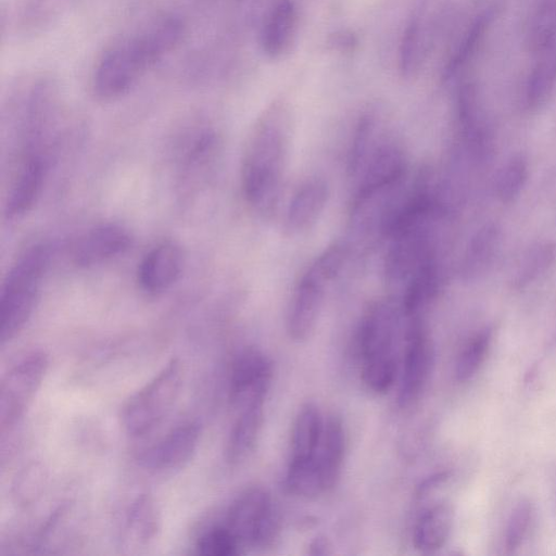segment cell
Here are the masks:
<instances>
[{"label": "cell", "instance_id": "1", "mask_svg": "<svg viewBox=\"0 0 556 556\" xmlns=\"http://www.w3.org/2000/svg\"><path fill=\"white\" fill-rule=\"evenodd\" d=\"M292 136V116L281 102L269 106L257 119L247 141L241 186L250 207L270 217L280 200Z\"/></svg>", "mask_w": 556, "mask_h": 556}, {"label": "cell", "instance_id": "2", "mask_svg": "<svg viewBox=\"0 0 556 556\" xmlns=\"http://www.w3.org/2000/svg\"><path fill=\"white\" fill-rule=\"evenodd\" d=\"M182 34L181 21L167 16L113 45L96 66L94 93L109 100L127 92L149 67L178 45Z\"/></svg>", "mask_w": 556, "mask_h": 556}, {"label": "cell", "instance_id": "3", "mask_svg": "<svg viewBox=\"0 0 556 556\" xmlns=\"http://www.w3.org/2000/svg\"><path fill=\"white\" fill-rule=\"evenodd\" d=\"M405 319L400 299H383L365 312L358 331L361 375L375 393H386L394 384L399 363L396 344Z\"/></svg>", "mask_w": 556, "mask_h": 556}, {"label": "cell", "instance_id": "4", "mask_svg": "<svg viewBox=\"0 0 556 556\" xmlns=\"http://www.w3.org/2000/svg\"><path fill=\"white\" fill-rule=\"evenodd\" d=\"M52 255L47 243L24 250L11 265L0 292V343L11 342L31 317Z\"/></svg>", "mask_w": 556, "mask_h": 556}, {"label": "cell", "instance_id": "5", "mask_svg": "<svg viewBox=\"0 0 556 556\" xmlns=\"http://www.w3.org/2000/svg\"><path fill=\"white\" fill-rule=\"evenodd\" d=\"M349 254L346 243H333L302 275L287 314V332L293 341H305L314 331L327 288L342 271Z\"/></svg>", "mask_w": 556, "mask_h": 556}, {"label": "cell", "instance_id": "6", "mask_svg": "<svg viewBox=\"0 0 556 556\" xmlns=\"http://www.w3.org/2000/svg\"><path fill=\"white\" fill-rule=\"evenodd\" d=\"M184 365L172 358L124 403L119 418L127 434L139 438L153 431L172 412L182 382Z\"/></svg>", "mask_w": 556, "mask_h": 556}, {"label": "cell", "instance_id": "7", "mask_svg": "<svg viewBox=\"0 0 556 556\" xmlns=\"http://www.w3.org/2000/svg\"><path fill=\"white\" fill-rule=\"evenodd\" d=\"M49 369V357L40 350L18 358L0 383V430L9 432L23 419Z\"/></svg>", "mask_w": 556, "mask_h": 556}, {"label": "cell", "instance_id": "8", "mask_svg": "<svg viewBox=\"0 0 556 556\" xmlns=\"http://www.w3.org/2000/svg\"><path fill=\"white\" fill-rule=\"evenodd\" d=\"M225 525L242 547H265L278 536L280 516L270 494L263 488L253 486L231 503Z\"/></svg>", "mask_w": 556, "mask_h": 556}, {"label": "cell", "instance_id": "9", "mask_svg": "<svg viewBox=\"0 0 556 556\" xmlns=\"http://www.w3.org/2000/svg\"><path fill=\"white\" fill-rule=\"evenodd\" d=\"M406 345L402 363L397 403L407 407L418 400L434 365V349L420 316H406Z\"/></svg>", "mask_w": 556, "mask_h": 556}, {"label": "cell", "instance_id": "10", "mask_svg": "<svg viewBox=\"0 0 556 556\" xmlns=\"http://www.w3.org/2000/svg\"><path fill=\"white\" fill-rule=\"evenodd\" d=\"M273 365L257 348L248 346L235 357L229 377V401L235 410L264 404L270 388Z\"/></svg>", "mask_w": 556, "mask_h": 556}, {"label": "cell", "instance_id": "11", "mask_svg": "<svg viewBox=\"0 0 556 556\" xmlns=\"http://www.w3.org/2000/svg\"><path fill=\"white\" fill-rule=\"evenodd\" d=\"M201 437L195 421H184L168 430L139 454V464L148 471L173 472L182 468L194 455Z\"/></svg>", "mask_w": 556, "mask_h": 556}, {"label": "cell", "instance_id": "12", "mask_svg": "<svg viewBox=\"0 0 556 556\" xmlns=\"http://www.w3.org/2000/svg\"><path fill=\"white\" fill-rule=\"evenodd\" d=\"M162 529L160 507L150 494H139L125 511L118 543L123 553L138 554L154 545Z\"/></svg>", "mask_w": 556, "mask_h": 556}, {"label": "cell", "instance_id": "13", "mask_svg": "<svg viewBox=\"0 0 556 556\" xmlns=\"http://www.w3.org/2000/svg\"><path fill=\"white\" fill-rule=\"evenodd\" d=\"M49 159L40 154H21L5 199L7 218H21L31 210L41 193L49 169Z\"/></svg>", "mask_w": 556, "mask_h": 556}, {"label": "cell", "instance_id": "14", "mask_svg": "<svg viewBox=\"0 0 556 556\" xmlns=\"http://www.w3.org/2000/svg\"><path fill=\"white\" fill-rule=\"evenodd\" d=\"M185 264L181 248L173 241L153 247L141 260L137 279L140 289L149 295L167 291L179 279Z\"/></svg>", "mask_w": 556, "mask_h": 556}, {"label": "cell", "instance_id": "15", "mask_svg": "<svg viewBox=\"0 0 556 556\" xmlns=\"http://www.w3.org/2000/svg\"><path fill=\"white\" fill-rule=\"evenodd\" d=\"M132 243L127 229L116 224L97 226L74 244L72 258L79 267H92L126 252Z\"/></svg>", "mask_w": 556, "mask_h": 556}, {"label": "cell", "instance_id": "16", "mask_svg": "<svg viewBox=\"0 0 556 556\" xmlns=\"http://www.w3.org/2000/svg\"><path fill=\"white\" fill-rule=\"evenodd\" d=\"M329 199V187L321 177H311L293 193L283 218V231L299 236L309 230L323 214Z\"/></svg>", "mask_w": 556, "mask_h": 556}, {"label": "cell", "instance_id": "17", "mask_svg": "<svg viewBox=\"0 0 556 556\" xmlns=\"http://www.w3.org/2000/svg\"><path fill=\"white\" fill-rule=\"evenodd\" d=\"M264 404H255L237 409V416L230 428L225 455L230 465H239L247 460L255 448L260 438Z\"/></svg>", "mask_w": 556, "mask_h": 556}, {"label": "cell", "instance_id": "18", "mask_svg": "<svg viewBox=\"0 0 556 556\" xmlns=\"http://www.w3.org/2000/svg\"><path fill=\"white\" fill-rule=\"evenodd\" d=\"M345 442L342 420L337 415L328 416L324 421L321 440L316 453V463L326 492L332 490L340 478Z\"/></svg>", "mask_w": 556, "mask_h": 556}, {"label": "cell", "instance_id": "19", "mask_svg": "<svg viewBox=\"0 0 556 556\" xmlns=\"http://www.w3.org/2000/svg\"><path fill=\"white\" fill-rule=\"evenodd\" d=\"M79 518L74 504L64 503L54 509L39 528L33 539L31 547L39 553H52L54 549L71 546L79 535Z\"/></svg>", "mask_w": 556, "mask_h": 556}, {"label": "cell", "instance_id": "20", "mask_svg": "<svg viewBox=\"0 0 556 556\" xmlns=\"http://www.w3.org/2000/svg\"><path fill=\"white\" fill-rule=\"evenodd\" d=\"M453 522L454 509L451 504L441 502L427 508L414 528L415 547L426 553L441 548L451 534Z\"/></svg>", "mask_w": 556, "mask_h": 556}, {"label": "cell", "instance_id": "21", "mask_svg": "<svg viewBox=\"0 0 556 556\" xmlns=\"http://www.w3.org/2000/svg\"><path fill=\"white\" fill-rule=\"evenodd\" d=\"M324 421L315 403L307 402L301 406L292 427L290 460H309L316 457Z\"/></svg>", "mask_w": 556, "mask_h": 556}, {"label": "cell", "instance_id": "22", "mask_svg": "<svg viewBox=\"0 0 556 556\" xmlns=\"http://www.w3.org/2000/svg\"><path fill=\"white\" fill-rule=\"evenodd\" d=\"M296 9L292 0H280L271 11L262 35L263 49L271 58L285 53L294 37Z\"/></svg>", "mask_w": 556, "mask_h": 556}, {"label": "cell", "instance_id": "23", "mask_svg": "<svg viewBox=\"0 0 556 556\" xmlns=\"http://www.w3.org/2000/svg\"><path fill=\"white\" fill-rule=\"evenodd\" d=\"M525 45L536 55L556 46V0H539L528 18Z\"/></svg>", "mask_w": 556, "mask_h": 556}, {"label": "cell", "instance_id": "24", "mask_svg": "<svg viewBox=\"0 0 556 556\" xmlns=\"http://www.w3.org/2000/svg\"><path fill=\"white\" fill-rule=\"evenodd\" d=\"M525 86V102L529 109L542 106L556 84V46L536 55Z\"/></svg>", "mask_w": 556, "mask_h": 556}, {"label": "cell", "instance_id": "25", "mask_svg": "<svg viewBox=\"0 0 556 556\" xmlns=\"http://www.w3.org/2000/svg\"><path fill=\"white\" fill-rule=\"evenodd\" d=\"M492 329L482 328L475 333L457 355L454 376L458 382L470 380L484 363L492 343Z\"/></svg>", "mask_w": 556, "mask_h": 556}, {"label": "cell", "instance_id": "26", "mask_svg": "<svg viewBox=\"0 0 556 556\" xmlns=\"http://www.w3.org/2000/svg\"><path fill=\"white\" fill-rule=\"evenodd\" d=\"M48 472L39 462L25 465L15 476L11 494L13 502L22 508L34 505L45 492Z\"/></svg>", "mask_w": 556, "mask_h": 556}, {"label": "cell", "instance_id": "27", "mask_svg": "<svg viewBox=\"0 0 556 556\" xmlns=\"http://www.w3.org/2000/svg\"><path fill=\"white\" fill-rule=\"evenodd\" d=\"M285 484L290 493L305 498L326 493L316 457L309 460H290Z\"/></svg>", "mask_w": 556, "mask_h": 556}, {"label": "cell", "instance_id": "28", "mask_svg": "<svg viewBox=\"0 0 556 556\" xmlns=\"http://www.w3.org/2000/svg\"><path fill=\"white\" fill-rule=\"evenodd\" d=\"M490 22L491 14L485 12L477 16L471 23L445 66V78L454 76L472 59L488 33Z\"/></svg>", "mask_w": 556, "mask_h": 556}, {"label": "cell", "instance_id": "29", "mask_svg": "<svg viewBox=\"0 0 556 556\" xmlns=\"http://www.w3.org/2000/svg\"><path fill=\"white\" fill-rule=\"evenodd\" d=\"M195 552L202 556H235L241 544L226 525H215L201 532L195 540Z\"/></svg>", "mask_w": 556, "mask_h": 556}, {"label": "cell", "instance_id": "30", "mask_svg": "<svg viewBox=\"0 0 556 556\" xmlns=\"http://www.w3.org/2000/svg\"><path fill=\"white\" fill-rule=\"evenodd\" d=\"M528 174L527 161L520 155L511 157L496 176L495 192L497 198L504 203L514 201L522 191Z\"/></svg>", "mask_w": 556, "mask_h": 556}, {"label": "cell", "instance_id": "31", "mask_svg": "<svg viewBox=\"0 0 556 556\" xmlns=\"http://www.w3.org/2000/svg\"><path fill=\"white\" fill-rule=\"evenodd\" d=\"M533 505L528 500L515 504L507 518L504 529V548L514 553L526 541L533 520Z\"/></svg>", "mask_w": 556, "mask_h": 556}, {"label": "cell", "instance_id": "32", "mask_svg": "<svg viewBox=\"0 0 556 556\" xmlns=\"http://www.w3.org/2000/svg\"><path fill=\"white\" fill-rule=\"evenodd\" d=\"M498 242V231L495 227L488 226L480 230L472 239L464 262L466 275L476 274L483 265L489 264Z\"/></svg>", "mask_w": 556, "mask_h": 556}, {"label": "cell", "instance_id": "33", "mask_svg": "<svg viewBox=\"0 0 556 556\" xmlns=\"http://www.w3.org/2000/svg\"><path fill=\"white\" fill-rule=\"evenodd\" d=\"M419 25L412 22L408 26L401 50V68L404 74H410L415 68L420 51Z\"/></svg>", "mask_w": 556, "mask_h": 556}, {"label": "cell", "instance_id": "34", "mask_svg": "<svg viewBox=\"0 0 556 556\" xmlns=\"http://www.w3.org/2000/svg\"><path fill=\"white\" fill-rule=\"evenodd\" d=\"M448 478V472H438L428 479H426L420 486H418L417 494L419 497L426 496V494L430 493L433 489L442 484Z\"/></svg>", "mask_w": 556, "mask_h": 556}, {"label": "cell", "instance_id": "35", "mask_svg": "<svg viewBox=\"0 0 556 556\" xmlns=\"http://www.w3.org/2000/svg\"><path fill=\"white\" fill-rule=\"evenodd\" d=\"M329 542L324 536L315 538L308 545V554L325 555L329 553Z\"/></svg>", "mask_w": 556, "mask_h": 556}, {"label": "cell", "instance_id": "36", "mask_svg": "<svg viewBox=\"0 0 556 556\" xmlns=\"http://www.w3.org/2000/svg\"><path fill=\"white\" fill-rule=\"evenodd\" d=\"M554 342L556 343V333H555Z\"/></svg>", "mask_w": 556, "mask_h": 556}]
</instances>
